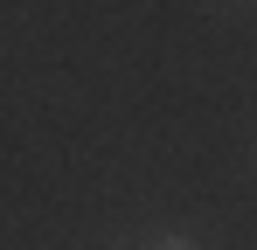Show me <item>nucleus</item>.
Masks as SVG:
<instances>
[{
  "label": "nucleus",
  "mask_w": 257,
  "mask_h": 250,
  "mask_svg": "<svg viewBox=\"0 0 257 250\" xmlns=\"http://www.w3.org/2000/svg\"><path fill=\"white\" fill-rule=\"evenodd\" d=\"M153 250H202V243H188V236H160Z\"/></svg>",
  "instance_id": "1"
}]
</instances>
